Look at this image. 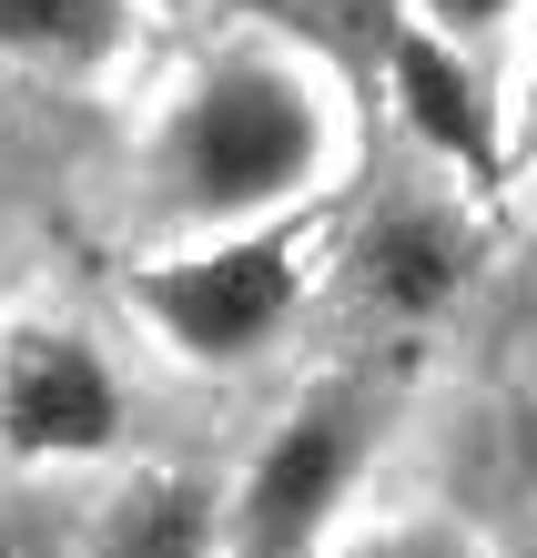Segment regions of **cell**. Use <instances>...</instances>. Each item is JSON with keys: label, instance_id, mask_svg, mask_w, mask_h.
<instances>
[{"label": "cell", "instance_id": "obj_1", "mask_svg": "<svg viewBox=\"0 0 537 558\" xmlns=\"http://www.w3.org/2000/svg\"><path fill=\"white\" fill-rule=\"evenodd\" d=\"M325 153V122L305 102V82L274 72V61H223L183 92V112L162 122V173H173L183 204L204 214H244V204H274L315 173Z\"/></svg>", "mask_w": 537, "mask_h": 558}, {"label": "cell", "instance_id": "obj_2", "mask_svg": "<svg viewBox=\"0 0 537 558\" xmlns=\"http://www.w3.org/2000/svg\"><path fill=\"white\" fill-rule=\"evenodd\" d=\"M112 426H122V397L72 336H21L0 355V437L21 457H82Z\"/></svg>", "mask_w": 537, "mask_h": 558}, {"label": "cell", "instance_id": "obj_3", "mask_svg": "<svg viewBox=\"0 0 537 558\" xmlns=\"http://www.w3.org/2000/svg\"><path fill=\"white\" fill-rule=\"evenodd\" d=\"M143 305L173 325L193 355H244V345H264V325L294 305V254L284 244L204 254V265H183V275H152Z\"/></svg>", "mask_w": 537, "mask_h": 558}, {"label": "cell", "instance_id": "obj_4", "mask_svg": "<svg viewBox=\"0 0 537 558\" xmlns=\"http://www.w3.org/2000/svg\"><path fill=\"white\" fill-rule=\"evenodd\" d=\"M345 477H355V426L345 416L284 426V437L264 447L254 487H244V538H254V558H294V548L325 529V508L345 498Z\"/></svg>", "mask_w": 537, "mask_h": 558}, {"label": "cell", "instance_id": "obj_5", "mask_svg": "<svg viewBox=\"0 0 537 558\" xmlns=\"http://www.w3.org/2000/svg\"><path fill=\"white\" fill-rule=\"evenodd\" d=\"M395 102H406V122H416L426 143H447L456 162H487V112H477L466 72L426 41V31H406V41H395Z\"/></svg>", "mask_w": 537, "mask_h": 558}, {"label": "cell", "instance_id": "obj_6", "mask_svg": "<svg viewBox=\"0 0 537 558\" xmlns=\"http://www.w3.org/2000/svg\"><path fill=\"white\" fill-rule=\"evenodd\" d=\"M365 284H376L386 305L426 315V305L456 294V244L436 234L426 214H395V223H376V244H365Z\"/></svg>", "mask_w": 537, "mask_h": 558}, {"label": "cell", "instance_id": "obj_7", "mask_svg": "<svg viewBox=\"0 0 537 558\" xmlns=\"http://www.w3.org/2000/svg\"><path fill=\"white\" fill-rule=\"evenodd\" d=\"M122 41V0H0V51L21 61H102Z\"/></svg>", "mask_w": 537, "mask_h": 558}, {"label": "cell", "instance_id": "obj_8", "mask_svg": "<svg viewBox=\"0 0 537 558\" xmlns=\"http://www.w3.org/2000/svg\"><path fill=\"white\" fill-rule=\"evenodd\" d=\"M102 558H204V487H132Z\"/></svg>", "mask_w": 537, "mask_h": 558}, {"label": "cell", "instance_id": "obj_9", "mask_svg": "<svg viewBox=\"0 0 537 558\" xmlns=\"http://www.w3.org/2000/svg\"><path fill=\"white\" fill-rule=\"evenodd\" d=\"M508 11H517V0H426V21H447V31H487Z\"/></svg>", "mask_w": 537, "mask_h": 558}, {"label": "cell", "instance_id": "obj_10", "mask_svg": "<svg viewBox=\"0 0 537 558\" xmlns=\"http://www.w3.org/2000/svg\"><path fill=\"white\" fill-rule=\"evenodd\" d=\"M365 558H456L447 538H386V548H365Z\"/></svg>", "mask_w": 537, "mask_h": 558}, {"label": "cell", "instance_id": "obj_11", "mask_svg": "<svg viewBox=\"0 0 537 558\" xmlns=\"http://www.w3.org/2000/svg\"><path fill=\"white\" fill-rule=\"evenodd\" d=\"M0 558H41V538H30L21 518H0Z\"/></svg>", "mask_w": 537, "mask_h": 558}]
</instances>
